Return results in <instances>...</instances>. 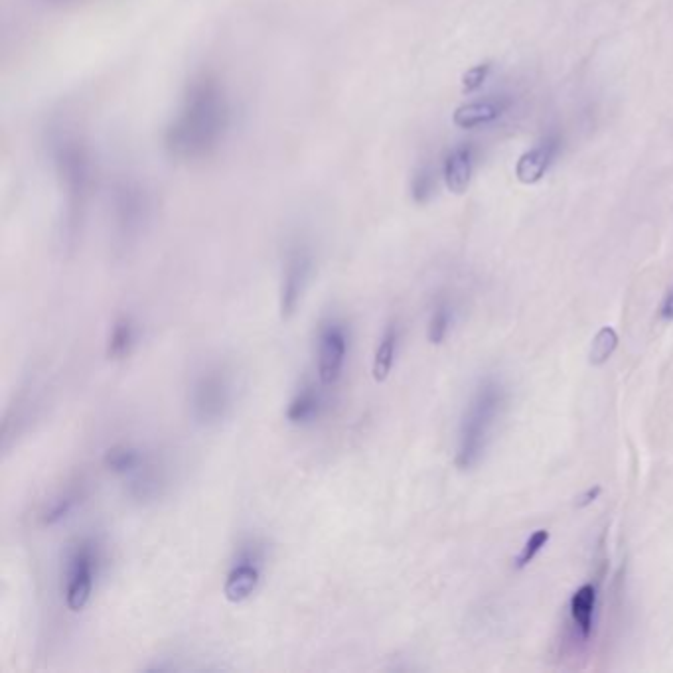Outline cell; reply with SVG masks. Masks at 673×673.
I'll return each instance as SVG.
<instances>
[{
	"mask_svg": "<svg viewBox=\"0 0 673 673\" xmlns=\"http://www.w3.org/2000/svg\"><path fill=\"white\" fill-rule=\"evenodd\" d=\"M233 127V101L224 81L212 72L192 77L170 117L162 147L180 164H200L224 147Z\"/></svg>",
	"mask_w": 673,
	"mask_h": 673,
	"instance_id": "obj_1",
	"label": "cell"
},
{
	"mask_svg": "<svg viewBox=\"0 0 673 673\" xmlns=\"http://www.w3.org/2000/svg\"><path fill=\"white\" fill-rule=\"evenodd\" d=\"M48 154L64 198V235L77 239L97 182V162L87 137L70 123L50 129Z\"/></svg>",
	"mask_w": 673,
	"mask_h": 673,
	"instance_id": "obj_2",
	"label": "cell"
},
{
	"mask_svg": "<svg viewBox=\"0 0 673 673\" xmlns=\"http://www.w3.org/2000/svg\"><path fill=\"white\" fill-rule=\"evenodd\" d=\"M508 405V389L496 377H486L474 389V395L464 411L458 447H456V468L472 470L484 458L492 441L494 429L502 419Z\"/></svg>",
	"mask_w": 673,
	"mask_h": 673,
	"instance_id": "obj_3",
	"label": "cell"
},
{
	"mask_svg": "<svg viewBox=\"0 0 673 673\" xmlns=\"http://www.w3.org/2000/svg\"><path fill=\"white\" fill-rule=\"evenodd\" d=\"M154 212L156 196L145 180L137 176L117 180L111 194V224L117 247H133L147 233Z\"/></svg>",
	"mask_w": 673,
	"mask_h": 673,
	"instance_id": "obj_4",
	"label": "cell"
},
{
	"mask_svg": "<svg viewBox=\"0 0 673 673\" xmlns=\"http://www.w3.org/2000/svg\"><path fill=\"white\" fill-rule=\"evenodd\" d=\"M233 401L235 379L225 366L212 364L196 375L190 387V409L198 425L218 427L231 413Z\"/></svg>",
	"mask_w": 673,
	"mask_h": 673,
	"instance_id": "obj_5",
	"label": "cell"
},
{
	"mask_svg": "<svg viewBox=\"0 0 673 673\" xmlns=\"http://www.w3.org/2000/svg\"><path fill=\"white\" fill-rule=\"evenodd\" d=\"M101 553L91 537H81L72 543L64 557V595L72 612H81L93 595L99 575Z\"/></svg>",
	"mask_w": 673,
	"mask_h": 673,
	"instance_id": "obj_6",
	"label": "cell"
},
{
	"mask_svg": "<svg viewBox=\"0 0 673 673\" xmlns=\"http://www.w3.org/2000/svg\"><path fill=\"white\" fill-rule=\"evenodd\" d=\"M314 275V253L304 239H293L283 255L279 310L283 320H291L299 310Z\"/></svg>",
	"mask_w": 673,
	"mask_h": 673,
	"instance_id": "obj_7",
	"label": "cell"
},
{
	"mask_svg": "<svg viewBox=\"0 0 673 673\" xmlns=\"http://www.w3.org/2000/svg\"><path fill=\"white\" fill-rule=\"evenodd\" d=\"M350 352V328L340 318H326L316 332V375L332 389L340 383Z\"/></svg>",
	"mask_w": 673,
	"mask_h": 673,
	"instance_id": "obj_8",
	"label": "cell"
},
{
	"mask_svg": "<svg viewBox=\"0 0 673 673\" xmlns=\"http://www.w3.org/2000/svg\"><path fill=\"white\" fill-rule=\"evenodd\" d=\"M265 553L257 541H247L237 549V555L227 571L224 583V597L231 604H241L251 599L263 577Z\"/></svg>",
	"mask_w": 673,
	"mask_h": 673,
	"instance_id": "obj_9",
	"label": "cell"
},
{
	"mask_svg": "<svg viewBox=\"0 0 673 673\" xmlns=\"http://www.w3.org/2000/svg\"><path fill=\"white\" fill-rule=\"evenodd\" d=\"M326 391L328 387H324L320 381L300 383L299 389L295 391L293 399L287 405L285 419L297 427L316 423L326 409Z\"/></svg>",
	"mask_w": 673,
	"mask_h": 673,
	"instance_id": "obj_10",
	"label": "cell"
},
{
	"mask_svg": "<svg viewBox=\"0 0 673 673\" xmlns=\"http://www.w3.org/2000/svg\"><path fill=\"white\" fill-rule=\"evenodd\" d=\"M559 150H561V139L555 133H549L539 145H535L533 149L527 150L520 156L516 164V178L525 186H533L541 182L547 170L551 168L553 160L557 158Z\"/></svg>",
	"mask_w": 673,
	"mask_h": 673,
	"instance_id": "obj_11",
	"label": "cell"
},
{
	"mask_svg": "<svg viewBox=\"0 0 673 673\" xmlns=\"http://www.w3.org/2000/svg\"><path fill=\"white\" fill-rule=\"evenodd\" d=\"M510 107L508 97H492V99H478L460 105L454 115L452 123L458 129H478L496 123Z\"/></svg>",
	"mask_w": 673,
	"mask_h": 673,
	"instance_id": "obj_12",
	"label": "cell"
},
{
	"mask_svg": "<svg viewBox=\"0 0 673 673\" xmlns=\"http://www.w3.org/2000/svg\"><path fill=\"white\" fill-rule=\"evenodd\" d=\"M476 149L470 143L450 150L443 162V180L452 194H464L472 182Z\"/></svg>",
	"mask_w": 673,
	"mask_h": 673,
	"instance_id": "obj_13",
	"label": "cell"
},
{
	"mask_svg": "<svg viewBox=\"0 0 673 673\" xmlns=\"http://www.w3.org/2000/svg\"><path fill=\"white\" fill-rule=\"evenodd\" d=\"M164 486H166L164 470L156 462L145 460L143 466L131 474L129 496L141 504H147L162 496Z\"/></svg>",
	"mask_w": 673,
	"mask_h": 673,
	"instance_id": "obj_14",
	"label": "cell"
},
{
	"mask_svg": "<svg viewBox=\"0 0 673 673\" xmlns=\"http://www.w3.org/2000/svg\"><path fill=\"white\" fill-rule=\"evenodd\" d=\"M139 330L131 316H119L107 336V358L113 362L127 360L137 346Z\"/></svg>",
	"mask_w": 673,
	"mask_h": 673,
	"instance_id": "obj_15",
	"label": "cell"
},
{
	"mask_svg": "<svg viewBox=\"0 0 673 673\" xmlns=\"http://www.w3.org/2000/svg\"><path fill=\"white\" fill-rule=\"evenodd\" d=\"M597 608V587L583 585L571 599V620L577 626L583 640H589L593 634V618Z\"/></svg>",
	"mask_w": 673,
	"mask_h": 673,
	"instance_id": "obj_16",
	"label": "cell"
},
{
	"mask_svg": "<svg viewBox=\"0 0 673 673\" xmlns=\"http://www.w3.org/2000/svg\"><path fill=\"white\" fill-rule=\"evenodd\" d=\"M397 342H399V328L397 324H389L375 348L372 374L377 383L387 381V377L391 375L393 364H395V354H397Z\"/></svg>",
	"mask_w": 673,
	"mask_h": 673,
	"instance_id": "obj_17",
	"label": "cell"
},
{
	"mask_svg": "<svg viewBox=\"0 0 673 673\" xmlns=\"http://www.w3.org/2000/svg\"><path fill=\"white\" fill-rule=\"evenodd\" d=\"M145 454L137 447L131 445H115L103 454V464L107 470L121 474V476H131L133 472H137L143 462H145Z\"/></svg>",
	"mask_w": 673,
	"mask_h": 673,
	"instance_id": "obj_18",
	"label": "cell"
},
{
	"mask_svg": "<svg viewBox=\"0 0 673 673\" xmlns=\"http://www.w3.org/2000/svg\"><path fill=\"white\" fill-rule=\"evenodd\" d=\"M81 490L77 488H70L62 494H58L54 498V502L44 510L42 514V525L46 527H54V525L62 524L64 520H68L75 512V508L81 504Z\"/></svg>",
	"mask_w": 673,
	"mask_h": 673,
	"instance_id": "obj_19",
	"label": "cell"
},
{
	"mask_svg": "<svg viewBox=\"0 0 673 673\" xmlns=\"http://www.w3.org/2000/svg\"><path fill=\"white\" fill-rule=\"evenodd\" d=\"M437 192V172L431 164L419 166L411 176V198L415 204L425 206Z\"/></svg>",
	"mask_w": 673,
	"mask_h": 673,
	"instance_id": "obj_20",
	"label": "cell"
},
{
	"mask_svg": "<svg viewBox=\"0 0 673 673\" xmlns=\"http://www.w3.org/2000/svg\"><path fill=\"white\" fill-rule=\"evenodd\" d=\"M618 348V334L612 326H604L600 328L599 334L595 336L593 340V346H591V364L593 366H602L610 360V356L614 354V350Z\"/></svg>",
	"mask_w": 673,
	"mask_h": 673,
	"instance_id": "obj_21",
	"label": "cell"
},
{
	"mask_svg": "<svg viewBox=\"0 0 673 673\" xmlns=\"http://www.w3.org/2000/svg\"><path fill=\"white\" fill-rule=\"evenodd\" d=\"M450 326H452V308L447 302H441L433 310V316L429 320V330H427L429 342L435 344V346L443 344L445 338L449 336Z\"/></svg>",
	"mask_w": 673,
	"mask_h": 673,
	"instance_id": "obj_22",
	"label": "cell"
},
{
	"mask_svg": "<svg viewBox=\"0 0 673 673\" xmlns=\"http://www.w3.org/2000/svg\"><path fill=\"white\" fill-rule=\"evenodd\" d=\"M549 531L547 529H537L527 541H525L524 549H522V553L518 555V559H516V569H525L535 557H537V553L547 545V541H549Z\"/></svg>",
	"mask_w": 673,
	"mask_h": 673,
	"instance_id": "obj_23",
	"label": "cell"
},
{
	"mask_svg": "<svg viewBox=\"0 0 673 673\" xmlns=\"http://www.w3.org/2000/svg\"><path fill=\"white\" fill-rule=\"evenodd\" d=\"M490 72H492V66H490L488 62H486V64L472 66L466 74L462 75V91H464V93H474V91H478V89L486 83V79H488Z\"/></svg>",
	"mask_w": 673,
	"mask_h": 673,
	"instance_id": "obj_24",
	"label": "cell"
},
{
	"mask_svg": "<svg viewBox=\"0 0 673 673\" xmlns=\"http://www.w3.org/2000/svg\"><path fill=\"white\" fill-rule=\"evenodd\" d=\"M600 492H602V488H600V486H595V488L587 490L583 496H579V498H577V508H587V506H591V504H593V502L599 498Z\"/></svg>",
	"mask_w": 673,
	"mask_h": 673,
	"instance_id": "obj_25",
	"label": "cell"
},
{
	"mask_svg": "<svg viewBox=\"0 0 673 673\" xmlns=\"http://www.w3.org/2000/svg\"><path fill=\"white\" fill-rule=\"evenodd\" d=\"M662 318L668 320V322H673V287L670 289V293L666 295L664 304H662Z\"/></svg>",
	"mask_w": 673,
	"mask_h": 673,
	"instance_id": "obj_26",
	"label": "cell"
},
{
	"mask_svg": "<svg viewBox=\"0 0 673 673\" xmlns=\"http://www.w3.org/2000/svg\"><path fill=\"white\" fill-rule=\"evenodd\" d=\"M50 4H70V2H77V0H46Z\"/></svg>",
	"mask_w": 673,
	"mask_h": 673,
	"instance_id": "obj_27",
	"label": "cell"
}]
</instances>
